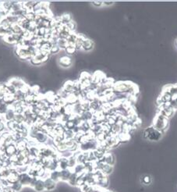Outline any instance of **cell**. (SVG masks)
Listing matches in <instances>:
<instances>
[{
    "label": "cell",
    "mask_w": 177,
    "mask_h": 192,
    "mask_svg": "<svg viewBox=\"0 0 177 192\" xmlns=\"http://www.w3.org/2000/svg\"><path fill=\"white\" fill-rule=\"evenodd\" d=\"M38 178L33 177L30 176L27 173H20L19 175V182L20 183L23 187H31L34 188Z\"/></svg>",
    "instance_id": "6da1fadb"
},
{
    "label": "cell",
    "mask_w": 177,
    "mask_h": 192,
    "mask_svg": "<svg viewBox=\"0 0 177 192\" xmlns=\"http://www.w3.org/2000/svg\"><path fill=\"white\" fill-rule=\"evenodd\" d=\"M144 134H145L146 138H148V139L151 141H157L161 138L160 131L155 128H150L147 129Z\"/></svg>",
    "instance_id": "7a4b0ae2"
},
{
    "label": "cell",
    "mask_w": 177,
    "mask_h": 192,
    "mask_svg": "<svg viewBox=\"0 0 177 192\" xmlns=\"http://www.w3.org/2000/svg\"><path fill=\"white\" fill-rule=\"evenodd\" d=\"M58 63L63 68H69L73 65V59L70 56L66 55L59 58Z\"/></svg>",
    "instance_id": "3957f363"
},
{
    "label": "cell",
    "mask_w": 177,
    "mask_h": 192,
    "mask_svg": "<svg viewBox=\"0 0 177 192\" xmlns=\"http://www.w3.org/2000/svg\"><path fill=\"white\" fill-rule=\"evenodd\" d=\"M7 81L10 84H11L12 85H13L15 88H17V90H20L24 84H26V82L24 81V80H23L20 77H13L12 78H10V80H8Z\"/></svg>",
    "instance_id": "277c9868"
},
{
    "label": "cell",
    "mask_w": 177,
    "mask_h": 192,
    "mask_svg": "<svg viewBox=\"0 0 177 192\" xmlns=\"http://www.w3.org/2000/svg\"><path fill=\"white\" fill-rule=\"evenodd\" d=\"M34 139H35L40 144H45L46 142L48 141V136L46 134H45V133H43V132L41 131V130H38V131L36 133Z\"/></svg>",
    "instance_id": "5b68a950"
},
{
    "label": "cell",
    "mask_w": 177,
    "mask_h": 192,
    "mask_svg": "<svg viewBox=\"0 0 177 192\" xmlns=\"http://www.w3.org/2000/svg\"><path fill=\"white\" fill-rule=\"evenodd\" d=\"M17 152H18V149H17V145H16L15 143H12V144H9L8 146L6 148V149H5V153L7 154V155L9 158L15 155H17Z\"/></svg>",
    "instance_id": "8992f818"
},
{
    "label": "cell",
    "mask_w": 177,
    "mask_h": 192,
    "mask_svg": "<svg viewBox=\"0 0 177 192\" xmlns=\"http://www.w3.org/2000/svg\"><path fill=\"white\" fill-rule=\"evenodd\" d=\"M73 88H74V81L73 80L67 81L62 87V89L67 92V94H72L73 92Z\"/></svg>",
    "instance_id": "52a82bcc"
},
{
    "label": "cell",
    "mask_w": 177,
    "mask_h": 192,
    "mask_svg": "<svg viewBox=\"0 0 177 192\" xmlns=\"http://www.w3.org/2000/svg\"><path fill=\"white\" fill-rule=\"evenodd\" d=\"M94 46V42L91 40L90 38H86L83 40V44H82V49H83L86 52H89V51L92 50Z\"/></svg>",
    "instance_id": "ba28073f"
},
{
    "label": "cell",
    "mask_w": 177,
    "mask_h": 192,
    "mask_svg": "<svg viewBox=\"0 0 177 192\" xmlns=\"http://www.w3.org/2000/svg\"><path fill=\"white\" fill-rule=\"evenodd\" d=\"M45 187V191H52L54 190L56 186V182H55L50 177H47L44 179Z\"/></svg>",
    "instance_id": "9c48e42d"
},
{
    "label": "cell",
    "mask_w": 177,
    "mask_h": 192,
    "mask_svg": "<svg viewBox=\"0 0 177 192\" xmlns=\"http://www.w3.org/2000/svg\"><path fill=\"white\" fill-rule=\"evenodd\" d=\"M19 173H17V171H13L11 172L10 173V175L7 177V181L9 182V184L12 185V184L17 183V182L19 181Z\"/></svg>",
    "instance_id": "30bf717a"
},
{
    "label": "cell",
    "mask_w": 177,
    "mask_h": 192,
    "mask_svg": "<svg viewBox=\"0 0 177 192\" xmlns=\"http://www.w3.org/2000/svg\"><path fill=\"white\" fill-rule=\"evenodd\" d=\"M69 168V164H68V159L65 158L63 156H59V162H58V169H59L60 170L63 169H66Z\"/></svg>",
    "instance_id": "8fae6325"
},
{
    "label": "cell",
    "mask_w": 177,
    "mask_h": 192,
    "mask_svg": "<svg viewBox=\"0 0 177 192\" xmlns=\"http://www.w3.org/2000/svg\"><path fill=\"white\" fill-rule=\"evenodd\" d=\"M3 103H6L7 106H12L13 103L16 102V98H15V95L13 94H10V93H6L4 95V97H3Z\"/></svg>",
    "instance_id": "7c38bea8"
},
{
    "label": "cell",
    "mask_w": 177,
    "mask_h": 192,
    "mask_svg": "<svg viewBox=\"0 0 177 192\" xmlns=\"http://www.w3.org/2000/svg\"><path fill=\"white\" fill-rule=\"evenodd\" d=\"M33 188L37 192H42L44 191H45L44 180L38 178V180H37V181H36L35 184H34Z\"/></svg>",
    "instance_id": "4fadbf2b"
},
{
    "label": "cell",
    "mask_w": 177,
    "mask_h": 192,
    "mask_svg": "<svg viewBox=\"0 0 177 192\" xmlns=\"http://www.w3.org/2000/svg\"><path fill=\"white\" fill-rule=\"evenodd\" d=\"M72 173H73V169H70V168L60 170V180H64V181H66V180L68 181V180H69Z\"/></svg>",
    "instance_id": "5bb4252c"
},
{
    "label": "cell",
    "mask_w": 177,
    "mask_h": 192,
    "mask_svg": "<svg viewBox=\"0 0 177 192\" xmlns=\"http://www.w3.org/2000/svg\"><path fill=\"white\" fill-rule=\"evenodd\" d=\"M17 145V148L18 149V152H23V151L26 150L28 148V144H27V139L23 138L20 141H17V143H15Z\"/></svg>",
    "instance_id": "9a60e30c"
},
{
    "label": "cell",
    "mask_w": 177,
    "mask_h": 192,
    "mask_svg": "<svg viewBox=\"0 0 177 192\" xmlns=\"http://www.w3.org/2000/svg\"><path fill=\"white\" fill-rule=\"evenodd\" d=\"M101 162H103V163H106V164H108V165H113L114 163V157L112 154L110 153H105V155L103 156L102 159H101Z\"/></svg>",
    "instance_id": "2e32d148"
},
{
    "label": "cell",
    "mask_w": 177,
    "mask_h": 192,
    "mask_svg": "<svg viewBox=\"0 0 177 192\" xmlns=\"http://www.w3.org/2000/svg\"><path fill=\"white\" fill-rule=\"evenodd\" d=\"M15 115H16V113H15L14 109L11 106H10L8 108V110L7 111V113L5 114V117H6V119L7 121H10V120H13L14 119Z\"/></svg>",
    "instance_id": "e0dca14e"
},
{
    "label": "cell",
    "mask_w": 177,
    "mask_h": 192,
    "mask_svg": "<svg viewBox=\"0 0 177 192\" xmlns=\"http://www.w3.org/2000/svg\"><path fill=\"white\" fill-rule=\"evenodd\" d=\"M60 20H61V23L63 25H66L67 23H69V22L73 21L72 20V17H71V15L69 13H63V14L60 16Z\"/></svg>",
    "instance_id": "ac0fdd59"
},
{
    "label": "cell",
    "mask_w": 177,
    "mask_h": 192,
    "mask_svg": "<svg viewBox=\"0 0 177 192\" xmlns=\"http://www.w3.org/2000/svg\"><path fill=\"white\" fill-rule=\"evenodd\" d=\"M49 177L53 180L55 182L59 181L60 180V169H56V170L51 171L49 173Z\"/></svg>",
    "instance_id": "d6986e66"
},
{
    "label": "cell",
    "mask_w": 177,
    "mask_h": 192,
    "mask_svg": "<svg viewBox=\"0 0 177 192\" xmlns=\"http://www.w3.org/2000/svg\"><path fill=\"white\" fill-rule=\"evenodd\" d=\"M11 31H12V33L15 34H22L24 32L18 23L12 24L11 25Z\"/></svg>",
    "instance_id": "ffe728a7"
},
{
    "label": "cell",
    "mask_w": 177,
    "mask_h": 192,
    "mask_svg": "<svg viewBox=\"0 0 177 192\" xmlns=\"http://www.w3.org/2000/svg\"><path fill=\"white\" fill-rule=\"evenodd\" d=\"M77 37H78V34L76 32H72L69 35V37L67 38V42H68V45H74L77 40Z\"/></svg>",
    "instance_id": "44dd1931"
},
{
    "label": "cell",
    "mask_w": 177,
    "mask_h": 192,
    "mask_svg": "<svg viewBox=\"0 0 177 192\" xmlns=\"http://www.w3.org/2000/svg\"><path fill=\"white\" fill-rule=\"evenodd\" d=\"M65 52L68 56H72V55L75 54L77 52V48L74 45H68L67 48H65Z\"/></svg>",
    "instance_id": "7402d4cb"
},
{
    "label": "cell",
    "mask_w": 177,
    "mask_h": 192,
    "mask_svg": "<svg viewBox=\"0 0 177 192\" xmlns=\"http://www.w3.org/2000/svg\"><path fill=\"white\" fill-rule=\"evenodd\" d=\"M11 173L9 167H2L0 168V176L1 178H7Z\"/></svg>",
    "instance_id": "603a6c76"
},
{
    "label": "cell",
    "mask_w": 177,
    "mask_h": 192,
    "mask_svg": "<svg viewBox=\"0 0 177 192\" xmlns=\"http://www.w3.org/2000/svg\"><path fill=\"white\" fill-rule=\"evenodd\" d=\"M57 45L60 48V49H64L67 48L68 45V42L67 39H63V38H58L57 40Z\"/></svg>",
    "instance_id": "cb8c5ba5"
},
{
    "label": "cell",
    "mask_w": 177,
    "mask_h": 192,
    "mask_svg": "<svg viewBox=\"0 0 177 192\" xmlns=\"http://www.w3.org/2000/svg\"><path fill=\"white\" fill-rule=\"evenodd\" d=\"M6 86H7V93H10V94L15 95L16 94V92L18 91L17 88H15L14 86L12 85V84L9 83L8 81L6 82Z\"/></svg>",
    "instance_id": "d4e9b609"
},
{
    "label": "cell",
    "mask_w": 177,
    "mask_h": 192,
    "mask_svg": "<svg viewBox=\"0 0 177 192\" xmlns=\"http://www.w3.org/2000/svg\"><path fill=\"white\" fill-rule=\"evenodd\" d=\"M36 17H37V16H36V13H34V12H33V11H31V12H27L24 18H25L27 21H29V22H34V20H35Z\"/></svg>",
    "instance_id": "484cf974"
},
{
    "label": "cell",
    "mask_w": 177,
    "mask_h": 192,
    "mask_svg": "<svg viewBox=\"0 0 177 192\" xmlns=\"http://www.w3.org/2000/svg\"><path fill=\"white\" fill-rule=\"evenodd\" d=\"M9 106L3 103V101L0 103V115H5L7 111L8 110Z\"/></svg>",
    "instance_id": "4316f807"
},
{
    "label": "cell",
    "mask_w": 177,
    "mask_h": 192,
    "mask_svg": "<svg viewBox=\"0 0 177 192\" xmlns=\"http://www.w3.org/2000/svg\"><path fill=\"white\" fill-rule=\"evenodd\" d=\"M15 95V98H16V101H24V98H25L26 95L23 94V92H21L20 90H18Z\"/></svg>",
    "instance_id": "83f0119b"
},
{
    "label": "cell",
    "mask_w": 177,
    "mask_h": 192,
    "mask_svg": "<svg viewBox=\"0 0 177 192\" xmlns=\"http://www.w3.org/2000/svg\"><path fill=\"white\" fill-rule=\"evenodd\" d=\"M31 86H30V84L26 83L25 84H24V85L20 89V91L21 92H23V94H25L26 95H27L30 94V92H31Z\"/></svg>",
    "instance_id": "f1b7e54d"
},
{
    "label": "cell",
    "mask_w": 177,
    "mask_h": 192,
    "mask_svg": "<svg viewBox=\"0 0 177 192\" xmlns=\"http://www.w3.org/2000/svg\"><path fill=\"white\" fill-rule=\"evenodd\" d=\"M13 120H14L15 122H17V123H22L25 121V117H24L23 114H17V113H16Z\"/></svg>",
    "instance_id": "f546056e"
},
{
    "label": "cell",
    "mask_w": 177,
    "mask_h": 192,
    "mask_svg": "<svg viewBox=\"0 0 177 192\" xmlns=\"http://www.w3.org/2000/svg\"><path fill=\"white\" fill-rule=\"evenodd\" d=\"M66 26H67V28H68L71 32H75V30L76 28H77V23L73 21H72L71 22H69V23L66 24Z\"/></svg>",
    "instance_id": "4dcf8cb0"
},
{
    "label": "cell",
    "mask_w": 177,
    "mask_h": 192,
    "mask_svg": "<svg viewBox=\"0 0 177 192\" xmlns=\"http://www.w3.org/2000/svg\"><path fill=\"white\" fill-rule=\"evenodd\" d=\"M11 187H12V188L14 190L15 192L20 191L22 190V188H23V185H22L19 181L17 182V183H15V184H12Z\"/></svg>",
    "instance_id": "1f68e13d"
},
{
    "label": "cell",
    "mask_w": 177,
    "mask_h": 192,
    "mask_svg": "<svg viewBox=\"0 0 177 192\" xmlns=\"http://www.w3.org/2000/svg\"><path fill=\"white\" fill-rule=\"evenodd\" d=\"M60 48L57 45H52L50 48V55H56L58 54L59 52H60Z\"/></svg>",
    "instance_id": "d6a6232c"
},
{
    "label": "cell",
    "mask_w": 177,
    "mask_h": 192,
    "mask_svg": "<svg viewBox=\"0 0 177 192\" xmlns=\"http://www.w3.org/2000/svg\"><path fill=\"white\" fill-rule=\"evenodd\" d=\"M7 130V127H6V123H3L0 122V134H2V132Z\"/></svg>",
    "instance_id": "836d02e7"
},
{
    "label": "cell",
    "mask_w": 177,
    "mask_h": 192,
    "mask_svg": "<svg viewBox=\"0 0 177 192\" xmlns=\"http://www.w3.org/2000/svg\"><path fill=\"white\" fill-rule=\"evenodd\" d=\"M2 192H15L14 190H13L12 187L9 186V187H6V188H3V190H2Z\"/></svg>",
    "instance_id": "e575fe53"
},
{
    "label": "cell",
    "mask_w": 177,
    "mask_h": 192,
    "mask_svg": "<svg viewBox=\"0 0 177 192\" xmlns=\"http://www.w3.org/2000/svg\"><path fill=\"white\" fill-rule=\"evenodd\" d=\"M92 4H94V7H100L103 5V2H102V1H94V2H92Z\"/></svg>",
    "instance_id": "d590c367"
},
{
    "label": "cell",
    "mask_w": 177,
    "mask_h": 192,
    "mask_svg": "<svg viewBox=\"0 0 177 192\" xmlns=\"http://www.w3.org/2000/svg\"><path fill=\"white\" fill-rule=\"evenodd\" d=\"M114 3V2H112V1H110V2H108V1H105V2H103V4L106 5V6H110V5L113 4Z\"/></svg>",
    "instance_id": "8d00e7d4"
},
{
    "label": "cell",
    "mask_w": 177,
    "mask_h": 192,
    "mask_svg": "<svg viewBox=\"0 0 177 192\" xmlns=\"http://www.w3.org/2000/svg\"><path fill=\"white\" fill-rule=\"evenodd\" d=\"M176 43H177V42H176Z\"/></svg>",
    "instance_id": "74e56055"
},
{
    "label": "cell",
    "mask_w": 177,
    "mask_h": 192,
    "mask_svg": "<svg viewBox=\"0 0 177 192\" xmlns=\"http://www.w3.org/2000/svg\"></svg>",
    "instance_id": "f35d334b"
}]
</instances>
